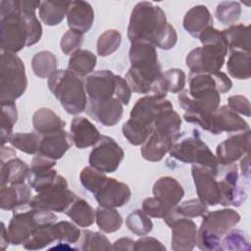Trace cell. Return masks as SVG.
<instances>
[{
	"mask_svg": "<svg viewBox=\"0 0 251 251\" xmlns=\"http://www.w3.org/2000/svg\"><path fill=\"white\" fill-rule=\"evenodd\" d=\"M41 1L2 0L0 2L1 50L17 53L37 43L42 26L35 10Z\"/></svg>",
	"mask_w": 251,
	"mask_h": 251,
	"instance_id": "obj_1",
	"label": "cell"
},
{
	"mask_svg": "<svg viewBox=\"0 0 251 251\" xmlns=\"http://www.w3.org/2000/svg\"><path fill=\"white\" fill-rule=\"evenodd\" d=\"M127 37L130 43L147 42L162 50L172 49L177 41L176 31L167 22L162 8L147 1L139 2L133 7Z\"/></svg>",
	"mask_w": 251,
	"mask_h": 251,
	"instance_id": "obj_2",
	"label": "cell"
},
{
	"mask_svg": "<svg viewBox=\"0 0 251 251\" xmlns=\"http://www.w3.org/2000/svg\"><path fill=\"white\" fill-rule=\"evenodd\" d=\"M130 68L126 80L130 89L139 94L167 96L162 84L163 72L156 47L147 42L131 43L128 52Z\"/></svg>",
	"mask_w": 251,
	"mask_h": 251,
	"instance_id": "obj_3",
	"label": "cell"
},
{
	"mask_svg": "<svg viewBox=\"0 0 251 251\" xmlns=\"http://www.w3.org/2000/svg\"><path fill=\"white\" fill-rule=\"evenodd\" d=\"M171 109H174L173 104L165 97L145 95L139 98L130 111L129 119L123 125L124 136L134 146L142 145L151 134L159 114Z\"/></svg>",
	"mask_w": 251,
	"mask_h": 251,
	"instance_id": "obj_4",
	"label": "cell"
},
{
	"mask_svg": "<svg viewBox=\"0 0 251 251\" xmlns=\"http://www.w3.org/2000/svg\"><path fill=\"white\" fill-rule=\"evenodd\" d=\"M201 47L191 50L185 64L191 74H214L219 72L226 61L227 43L222 31L209 26L198 36Z\"/></svg>",
	"mask_w": 251,
	"mask_h": 251,
	"instance_id": "obj_5",
	"label": "cell"
},
{
	"mask_svg": "<svg viewBox=\"0 0 251 251\" xmlns=\"http://www.w3.org/2000/svg\"><path fill=\"white\" fill-rule=\"evenodd\" d=\"M181 119L174 109L159 114L151 134L142 144L141 156L149 162H159L180 136Z\"/></svg>",
	"mask_w": 251,
	"mask_h": 251,
	"instance_id": "obj_6",
	"label": "cell"
},
{
	"mask_svg": "<svg viewBox=\"0 0 251 251\" xmlns=\"http://www.w3.org/2000/svg\"><path fill=\"white\" fill-rule=\"evenodd\" d=\"M48 87L68 114L82 113L87 106V95L81 78L69 70H58L48 78Z\"/></svg>",
	"mask_w": 251,
	"mask_h": 251,
	"instance_id": "obj_7",
	"label": "cell"
},
{
	"mask_svg": "<svg viewBox=\"0 0 251 251\" xmlns=\"http://www.w3.org/2000/svg\"><path fill=\"white\" fill-rule=\"evenodd\" d=\"M239 222L240 215L232 209L208 211L197 230V246L201 250H219L223 236Z\"/></svg>",
	"mask_w": 251,
	"mask_h": 251,
	"instance_id": "obj_8",
	"label": "cell"
},
{
	"mask_svg": "<svg viewBox=\"0 0 251 251\" xmlns=\"http://www.w3.org/2000/svg\"><path fill=\"white\" fill-rule=\"evenodd\" d=\"M0 86L1 102H15L27 87L25 68L21 58L16 54L1 50Z\"/></svg>",
	"mask_w": 251,
	"mask_h": 251,
	"instance_id": "obj_9",
	"label": "cell"
},
{
	"mask_svg": "<svg viewBox=\"0 0 251 251\" xmlns=\"http://www.w3.org/2000/svg\"><path fill=\"white\" fill-rule=\"evenodd\" d=\"M23 207L13 210V217L8 226V232L13 245L25 243L37 228L52 226L57 220L53 212L34 209L29 206L28 209H23Z\"/></svg>",
	"mask_w": 251,
	"mask_h": 251,
	"instance_id": "obj_10",
	"label": "cell"
},
{
	"mask_svg": "<svg viewBox=\"0 0 251 251\" xmlns=\"http://www.w3.org/2000/svg\"><path fill=\"white\" fill-rule=\"evenodd\" d=\"M169 152L173 158L182 163L199 165L212 170L219 169L220 164L216 156L196 134L176 140Z\"/></svg>",
	"mask_w": 251,
	"mask_h": 251,
	"instance_id": "obj_11",
	"label": "cell"
},
{
	"mask_svg": "<svg viewBox=\"0 0 251 251\" xmlns=\"http://www.w3.org/2000/svg\"><path fill=\"white\" fill-rule=\"evenodd\" d=\"M76 195L69 189L67 179L58 175L54 183L47 189L38 192L28 202V206L34 209L63 213L75 199Z\"/></svg>",
	"mask_w": 251,
	"mask_h": 251,
	"instance_id": "obj_12",
	"label": "cell"
},
{
	"mask_svg": "<svg viewBox=\"0 0 251 251\" xmlns=\"http://www.w3.org/2000/svg\"><path fill=\"white\" fill-rule=\"evenodd\" d=\"M125 156L122 147L110 136L101 135L89 154L90 167L105 174L118 170Z\"/></svg>",
	"mask_w": 251,
	"mask_h": 251,
	"instance_id": "obj_13",
	"label": "cell"
},
{
	"mask_svg": "<svg viewBox=\"0 0 251 251\" xmlns=\"http://www.w3.org/2000/svg\"><path fill=\"white\" fill-rule=\"evenodd\" d=\"M164 221L172 229L171 246L173 250L190 251L195 247L198 229L192 220L176 215L172 209L164 217Z\"/></svg>",
	"mask_w": 251,
	"mask_h": 251,
	"instance_id": "obj_14",
	"label": "cell"
},
{
	"mask_svg": "<svg viewBox=\"0 0 251 251\" xmlns=\"http://www.w3.org/2000/svg\"><path fill=\"white\" fill-rule=\"evenodd\" d=\"M191 174L199 199L207 206H216L221 201V189L217 176L218 170L192 165Z\"/></svg>",
	"mask_w": 251,
	"mask_h": 251,
	"instance_id": "obj_15",
	"label": "cell"
},
{
	"mask_svg": "<svg viewBox=\"0 0 251 251\" xmlns=\"http://www.w3.org/2000/svg\"><path fill=\"white\" fill-rule=\"evenodd\" d=\"M30 168L25 162L16 157V152L11 147L2 145L0 186L25 183Z\"/></svg>",
	"mask_w": 251,
	"mask_h": 251,
	"instance_id": "obj_16",
	"label": "cell"
},
{
	"mask_svg": "<svg viewBox=\"0 0 251 251\" xmlns=\"http://www.w3.org/2000/svg\"><path fill=\"white\" fill-rule=\"evenodd\" d=\"M250 142L251 132L249 129L232 135L221 142L216 148V158L219 164L223 166L234 164V162L249 153Z\"/></svg>",
	"mask_w": 251,
	"mask_h": 251,
	"instance_id": "obj_17",
	"label": "cell"
},
{
	"mask_svg": "<svg viewBox=\"0 0 251 251\" xmlns=\"http://www.w3.org/2000/svg\"><path fill=\"white\" fill-rule=\"evenodd\" d=\"M97 203L105 208H119L126 204L131 196L130 188L125 182L107 177L103 184L93 193Z\"/></svg>",
	"mask_w": 251,
	"mask_h": 251,
	"instance_id": "obj_18",
	"label": "cell"
},
{
	"mask_svg": "<svg viewBox=\"0 0 251 251\" xmlns=\"http://www.w3.org/2000/svg\"><path fill=\"white\" fill-rule=\"evenodd\" d=\"M87 99L103 101L115 97L116 75L109 70L96 71L84 81Z\"/></svg>",
	"mask_w": 251,
	"mask_h": 251,
	"instance_id": "obj_19",
	"label": "cell"
},
{
	"mask_svg": "<svg viewBox=\"0 0 251 251\" xmlns=\"http://www.w3.org/2000/svg\"><path fill=\"white\" fill-rule=\"evenodd\" d=\"M87 115L105 126L117 125L124 114L123 104L116 97L103 101L87 100Z\"/></svg>",
	"mask_w": 251,
	"mask_h": 251,
	"instance_id": "obj_20",
	"label": "cell"
},
{
	"mask_svg": "<svg viewBox=\"0 0 251 251\" xmlns=\"http://www.w3.org/2000/svg\"><path fill=\"white\" fill-rule=\"evenodd\" d=\"M248 129V123L237 113L229 109L228 106L224 105L219 107L213 114L211 128L209 132L217 135L223 132H241Z\"/></svg>",
	"mask_w": 251,
	"mask_h": 251,
	"instance_id": "obj_21",
	"label": "cell"
},
{
	"mask_svg": "<svg viewBox=\"0 0 251 251\" xmlns=\"http://www.w3.org/2000/svg\"><path fill=\"white\" fill-rule=\"evenodd\" d=\"M156 200L169 213L174 207L178 205L184 196V189L182 185L172 176H162L158 178L152 189Z\"/></svg>",
	"mask_w": 251,
	"mask_h": 251,
	"instance_id": "obj_22",
	"label": "cell"
},
{
	"mask_svg": "<svg viewBox=\"0 0 251 251\" xmlns=\"http://www.w3.org/2000/svg\"><path fill=\"white\" fill-rule=\"evenodd\" d=\"M66 17L71 30L84 34L93 25L94 11L88 2L81 0L72 1L70 2Z\"/></svg>",
	"mask_w": 251,
	"mask_h": 251,
	"instance_id": "obj_23",
	"label": "cell"
},
{
	"mask_svg": "<svg viewBox=\"0 0 251 251\" xmlns=\"http://www.w3.org/2000/svg\"><path fill=\"white\" fill-rule=\"evenodd\" d=\"M70 137L76 148L83 149L94 146L100 139L101 134L88 119L76 116L71 124Z\"/></svg>",
	"mask_w": 251,
	"mask_h": 251,
	"instance_id": "obj_24",
	"label": "cell"
},
{
	"mask_svg": "<svg viewBox=\"0 0 251 251\" xmlns=\"http://www.w3.org/2000/svg\"><path fill=\"white\" fill-rule=\"evenodd\" d=\"M71 145L72 140L70 133L65 129H61L41 135L38 153L53 160H58L65 155Z\"/></svg>",
	"mask_w": 251,
	"mask_h": 251,
	"instance_id": "obj_25",
	"label": "cell"
},
{
	"mask_svg": "<svg viewBox=\"0 0 251 251\" xmlns=\"http://www.w3.org/2000/svg\"><path fill=\"white\" fill-rule=\"evenodd\" d=\"M30 188L25 183L0 186V207L2 210H15L28 204Z\"/></svg>",
	"mask_w": 251,
	"mask_h": 251,
	"instance_id": "obj_26",
	"label": "cell"
},
{
	"mask_svg": "<svg viewBox=\"0 0 251 251\" xmlns=\"http://www.w3.org/2000/svg\"><path fill=\"white\" fill-rule=\"evenodd\" d=\"M209 26H213V18L208 8L204 5L192 7L183 18L184 29L195 38H198L200 33Z\"/></svg>",
	"mask_w": 251,
	"mask_h": 251,
	"instance_id": "obj_27",
	"label": "cell"
},
{
	"mask_svg": "<svg viewBox=\"0 0 251 251\" xmlns=\"http://www.w3.org/2000/svg\"><path fill=\"white\" fill-rule=\"evenodd\" d=\"M32 126L39 134H47L65 129L66 122L49 108H40L32 117Z\"/></svg>",
	"mask_w": 251,
	"mask_h": 251,
	"instance_id": "obj_28",
	"label": "cell"
},
{
	"mask_svg": "<svg viewBox=\"0 0 251 251\" xmlns=\"http://www.w3.org/2000/svg\"><path fill=\"white\" fill-rule=\"evenodd\" d=\"M229 51L238 50L250 52V25H231L222 30Z\"/></svg>",
	"mask_w": 251,
	"mask_h": 251,
	"instance_id": "obj_29",
	"label": "cell"
},
{
	"mask_svg": "<svg viewBox=\"0 0 251 251\" xmlns=\"http://www.w3.org/2000/svg\"><path fill=\"white\" fill-rule=\"evenodd\" d=\"M76 226L87 227L95 222V211L91 205L82 198L75 197L64 212Z\"/></svg>",
	"mask_w": 251,
	"mask_h": 251,
	"instance_id": "obj_30",
	"label": "cell"
},
{
	"mask_svg": "<svg viewBox=\"0 0 251 251\" xmlns=\"http://www.w3.org/2000/svg\"><path fill=\"white\" fill-rule=\"evenodd\" d=\"M97 63L96 56L89 50L79 49L71 55L68 62V70L79 78L88 76Z\"/></svg>",
	"mask_w": 251,
	"mask_h": 251,
	"instance_id": "obj_31",
	"label": "cell"
},
{
	"mask_svg": "<svg viewBox=\"0 0 251 251\" xmlns=\"http://www.w3.org/2000/svg\"><path fill=\"white\" fill-rule=\"evenodd\" d=\"M250 52L232 50L226 62L227 73L237 79H248L251 75Z\"/></svg>",
	"mask_w": 251,
	"mask_h": 251,
	"instance_id": "obj_32",
	"label": "cell"
},
{
	"mask_svg": "<svg viewBox=\"0 0 251 251\" xmlns=\"http://www.w3.org/2000/svg\"><path fill=\"white\" fill-rule=\"evenodd\" d=\"M70 2H52L41 1L38 8L39 18L43 24L49 26L59 25L68 12Z\"/></svg>",
	"mask_w": 251,
	"mask_h": 251,
	"instance_id": "obj_33",
	"label": "cell"
},
{
	"mask_svg": "<svg viewBox=\"0 0 251 251\" xmlns=\"http://www.w3.org/2000/svg\"><path fill=\"white\" fill-rule=\"evenodd\" d=\"M34 75L40 78H49L57 71V58L50 51H40L31 60Z\"/></svg>",
	"mask_w": 251,
	"mask_h": 251,
	"instance_id": "obj_34",
	"label": "cell"
},
{
	"mask_svg": "<svg viewBox=\"0 0 251 251\" xmlns=\"http://www.w3.org/2000/svg\"><path fill=\"white\" fill-rule=\"evenodd\" d=\"M95 217L98 227L106 233L117 231L123 225V218L115 208L99 206L95 211Z\"/></svg>",
	"mask_w": 251,
	"mask_h": 251,
	"instance_id": "obj_35",
	"label": "cell"
},
{
	"mask_svg": "<svg viewBox=\"0 0 251 251\" xmlns=\"http://www.w3.org/2000/svg\"><path fill=\"white\" fill-rule=\"evenodd\" d=\"M41 135L34 132L12 133L8 142L15 148L26 154H37Z\"/></svg>",
	"mask_w": 251,
	"mask_h": 251,
	"instance_id": "obj_36",
	"label": "cell"
},
{
	"mask_svg": "<svg viewBox=\"0 0 251 251\" xmlns=\"http://www.w3.org/2000/svg\"><path fill=\"white\" fill-rule=\"evenodd\" d=\"M51 230L55 240L69 244L76 243L81 236L80 229L73 223L67 221L54 223L51 226Z\"/></svg>",
	"mask_w": 251,
	"mask_h": 251,
	"instance_id": "obj_37",
	"label": "cell"
},
{
	"mask_svg": "<svg viewBox=\"0 0 251 251\" xmlns=\"http://www.w3.org/2000/svg\"><path fill=\"white\" fill-rule=\"evenodd\" d=\"M126 225L131 232L139 236L146 235L153 229V223L143 210L132 211L126 217Z\"/></svg>",
	"mask_w": 251,
	"mask_h": 251,
	"instance_id": "obj_38",
	"label": "cell"
},
{
	"mask_svg": "<svg viewBox=\"0 0 251 251\" xmlns=\"http://www.w3.org/2000/svg\"><path fill=\"white\" fill-rule=\"evenodd\" d=\"M122 42V35L117 29H107L100 34L97 40V54L107 57L116 52Z\"/></svg>",
	"mask_w": 251,
	"mask_h": 251,
	"instance_id": "obj_39",
	"label": "cell"
},
{
	"mask_svg": "<svg viewBox=\"0 0 251 251\" xmlns=\"http://www.w3.org/2000/svg\"><path fill=\"white\" fill-rule=\"evenodd\" d=\"M18 120V111L15 102H8L2 104V118H1V140L2 145L9 140L12 135L14 125Z\"/></svg>",
	"mask_w": 251,
	"mask_h": 251,
	"instance_id": "obj_40",
	"label": "cell"
},
{
	"mask_svg": "<svg viewBox=\"0 0 251 251\" xmlns=\"http://www.w3.org/2000/svg\"><path fill=\"white\" fill-rule=\"evenodd\" d=\"M246 234L239 229H229L222 238L219 250H250Z\"/></svg>",
	"mask_w": 251,
	"mask_h": 251,
	"instance_id": "obj_41",
	"label": "cell"
},
{
	"mask_svg": "<svg viewBox=\"0 0 251 251\" xmlns=\"http://www.w3.org/2000/svg\"><path fill=\"white\" fill-rule=\"evenodd\" d=\"M81 250H110L112 249L111 242L101 232L83 230L81 232L80 247Z\"/></svg>",
	"mask_w": 251,
	"mask_h": 251,
	"instance_id": "obj_42",
	"label": "cell"
},
{
	"mask_svg": "<svg viewBox=\"0 0 251 251\" xmlns=\"http://www.w3.org/2000/svg\"><path fill=\"white\" fill-rule=\"evenodd\" d=\"M216 18L225 25H232L241 15V6L236 1H223L217 5Z\"/></svg>",
	"mask_w": 251,
	"mask_h": 251,
	"instance_id": "obj_43",
	"label": "cell"
},
{
	"mask_svg": "<svg viewBox=\"0 0 251 251\" xmlns=\"http://www.w3.org/2000/svg\"><path fill=\"white\" fill-rule=\"evenodd\" d=\"M186 76L182 70L180 69H170L163 73L162 83L166 93H179L183 90L185 86Z\"/></svg>",
	"mask_w": 251,
	"mask_h": 251,
	"instance_id": "obj_44",
	"label": "cell"
},
{
	"mask_svg": "<svg viewBox=\"0 0 251 251\" xmlns=\"http://www.w3.org/2000/svg\"><path fill=\"white\" fill-rule=\"evenodd\" d=\"M57 176H58L57 171L54 169L35 172V173L29 172L27 176V181L29 186L38 193L50 187L54 183Z\"/></svg>",
	"mask_w": 251,
	"mask_h": 251,
	"instance_id": "obj_45",
	"label": "cell"
},
{
	"mask_svg": "<svg viewBox=\"0 0 251 251\" xmlns=\"http://www.w3.org/2000/svg\"><path fill=\"white\" fill-rule=\"evenodd\" d=\"M55 241V237L51 230V226H44L37 228L28 240L24 243V247L27 250L42 249Z\"/></svg>",
	"mask_w": 251,
	"mask_h": 251,
	"instance_id": "obj_46",
	"label": "cell"
},
{
	"mask_svg": "<svg viewBox=\"0 0 251 251\" xmlns=\"http://www.w3.org/2000/svg\"><path fill=\"white\" fill-rule=\"evenodd\" d=\"M107 177L108 176L105 173L100 172L90 166L83 168L79 175V179L82 186L92 193H94L103 184Z\"/></svg>",
	"mask_w": 251,
	"mask_h": 251,
	"instance_id": "obj_47",
	"label": "cell"
},
{
	"mask_svg": "<svg viewBox=\"0 0 251 251\" xmlns=\"http://www.w3.org/2000/svg\"><path fill=\"white\" fill-rule=\"evenodd\" d=\"M208 211V206L204 204L200 199L187 200L180 205H176L175 208H173V212L176 215L189 219L202 217Z\"/></svg>",
	"mask_w": 251,
	"mask_h": 251,
	"instance_id": "obj_48",
	"label": "cell"
},
{
	"mask_svg": "<svg viewBox=\"0 0 251 251\" xmlns=\"http://www.w3.org/2000/svg\"><path fill=\"white\" fill-rule=\"evenodd\" d=\"M83 42V34L69 29L62 36L60 41V47L64 54L73 55L75 51L79 50Z\"/></svg>",
	"mask_w": 251,
	"mask_h": 251,
	"instance_id": "obj_49",
	"label": "cell"
},
{
	"mask_svg": "<svg viewBox=\"0 0 251 251\" xmlns=\"http://www.w3.org/2000/svg\"><path fill=\"white\" fill-rule=\"evenodd\" d=\"M227 106L233 112L250 117V102L243 95H232L227 98Z\"/></svg>",
	"mask_w": 251,
	"mask_h": 251,
	"instance_id": "obj_50",
	"label": "cell"
},
{
	"mask_svg": "<svg viewBox=\"0 0 251 251\" xmlns=\"http://www.w3.org/2000/svg\"><path fill=\"white\" fill-rule=\"evenodd\" d=\"M115 97L121 101L123 105H127L131 97V89L126 78L116 75V89Z\"/></svg>",
	"mask_w": 251,
	"mask_h": 251,
	"instance_id": "obj_51",
	"label": "cell"
},
{
	"mask_svg": "<svg viewBox=\"0 0 251 251\" xmlns=\"http://www.w3.org/2000/svg\"><path fill=\"white\" fill-rule=\"evenodd\" d=\"M56 165V160H53L51 158H48L42 154L37 153L30 163V171L32 173L35 172H41L53 169V167Z\"/></svg>",
	"mask_w": 251,
	"mask_h": 251,
	"instance_id": "obj_52",
	"label": "cell"
},
{
	"mask_svg": "<svg viewBox=\"0 0 251 251\" xmlns=\"http://www.w3.org/2000/svg\"><path fill=\"white\" fill-rule=\"evenodd\" d=\"M133 250H166V247L156 238L143 235L134 241Z\"/></svg>",
	"mask_w": 251,
	"mask_h": 251,
	"instance_id": "obj_53",
	"label": "cell"
},
{
	"mask_svg": "<svg viewBox=\"0 0 251 251\" xmlns=\"http://www.w3.org/2000/svg\"><path fill=\"white\" fill-rule=\"evenodd\" d=\"M134 246V240L127 238V237H123L118 240H116L112 246V249L114 250H133Z\"/></svg>",
	"mask_w": 251,
	"mask_h": 251,
	"instance_id": "obj_54",
	"label": "cell"
},
{
	"mask_svg": "<svg viewBox=\"0 0 251 251\" xmlns=\"http://www.w3.org/2000/svg\"><path fill=\"white\" fill-rule=\"evenodd\" d=\"M241 175L244 178L249 180L250 178V153L244 155L243 159L240 161Z\"/></svg>",
	"mask_w": 251,
	"mask_h": 251,
	"instance_id": "obj_55",
	"label": "cell"
},
{
	"mask_svg": "<svg viewBox=\"0 0 251 251\" xmlns=\"http://www.w3.org/2000/svg\"><path fill=\"white\" fill-rule=\"evenodd\" d=\"M9 243H11L10 240V236H9V232H8V228L5 226V224L2 222L1 223V236H0V245H1V249L5 250Z\"/></svg>",
	"mask_w": 251,
	"mask_h": 251,
	"instance_id": "obj_56",
	"label": "cell"
}]
</instances>
